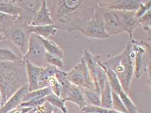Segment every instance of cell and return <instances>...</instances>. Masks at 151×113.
Wrapping results in <instances>:
<instances>
[{
  "mask_svg": "<svg viewBox=\"0 0 151 113\" xmlns=\"http://www.w3.org/2000/svg\"><path fill=\"white\" fill-rule=\"evenodd\" d=\"M48 6L53 24L58 30H80L92 17L98 1L54 0ZM48 5V4H47Z\"/></svg>",
  "mask_w": 151,
  "mask_h": 113,
  "instance_id": "cell-1",
  "label": "cell"
},
{
  "mask_svg": "<svg viewBox=\"0 0 151 113\" xmlns=\"http://www.w3.org/2000/svg\"><path fill=\"white\" fill-rule=\"evenodd\" d=\"M27 83L24 60L20 62H0L1 106L21 87Z\"/></svg>",
  "mask_w": 151,
  "mask_h": 113,
  "instance_id": "cell-2",
  "label": "cell"
},
{
  "mask_svg": "<svg viewBox=\"0 0 151 113\" xmlns=\"http://www.w3.org/2000/svg\"><path fill=\"white\" fill-rule=\"evenodd\" d=\"M134 54L130 39L123 51L119 54L107 58L104 64L113 71L119 79L124 92L129 94L134 78Z\"/></svg>",
  "mask_w": 151,
  "mask_h": 113,
  "instance_id": "cell-3",
  "label": "cell"
},
{
  "mask_svg": "<svg viewBox=\"0 0 151 113\" xmlns=\"http://www.w3.org/2000/svg\"><path fill=\"white\" fill-rule=\"evenodd\" d=\"M83 36L93 39L105 40L110 38L104 26L100 7L96 8L92 17L79 31Z\"/></svg>",
  "mask_w": 151,
  "mask_h": 113,
  "instance_id": "cell-4",
  "label": "cell"
},
{
  "mask_svg": "<svg viewBox=\"0 0 151 113\" xmlns=\"http://www.w3.org/2000/svg\"><path fill=\"white\" fill-rule=\"evenodd\" d=\"M67 76L72 84L82 89L95 91V85L82 56L81 57L79 63L73 69L67 72Z\"/></svg>",
  "mask_w": 151,
  "mask_h": 113,
  "instance_id": "cell-5",
  "label": "cell"
},
{
  "mask_svg": "<svg viewBox=\"0 0 151 113\" xmlns=\"http://www.w3.org/2000/svg\"><path fill=\"white\" fill-rule=\"evenodd\" d=\"M47 54L40 37L34 34H31L27 52L23 56V60L36 66L42 67L47 64Z\"/></svg>",
  "mask_w": 151,
  "mask_h": 113,
  "instance_id": "cell-6",
  "label": "cell"
},
{
  "mask_svg": "<svg viewBox=\"0 0 151 113\" xmlns=\"http://www.w3.org/2000/svg\"><path fill=\"white\" fill-rule=\"evenodd\" d=\"M131 42L132 49L134 54V77L136 79H139L143 74L145 72V69L149 62H145V56L147 53L151 52L150 43L139 41L134 38L130 39Z\"/></svg>",
  "mask_w": 151,
  "mask_h": 113,
  "instance_id": "cell-7",
  "label": "cell"
},
{
  "mask_svg": "<svg viewBox=\"0 0 151 113\" xmlns=\"http://www.w3.org/2000/svg\"><path fill=\"white\" fill-rule=\"evenodd\" d=\"M30 34L28 25L22 23L21 26L13 28L10 35L11 42L20 51L23 57L27 52Z\"/></svg>",
  "mask_w": 151,
  "mask_h": 113,
  "instance_id": "cell-8",
  "label": "cell"
},
{
  "mask_svg": "<svg viewBox=\"0 0 151 113\" xmlns=\"http://www.w3.org/2000/svg\"><path fill=\"white\" fill-rule=\"evenodd\" d=\"M141 2L142 0H102L98 1L97 6L112 10L135 11Z\"/></svg>",
  "mask_w": 151,
  "mask_h": 113,
  "instance_id": "cell-9",
  "label": "cell"
},
{
  "mask_svg": "<svg viewBox=\"0 0 151 113\" xmlns=\"http://www.w3.org/2000/svg\"><path fill=\"white\" fill-rule=\"evenodd\" d=\"M120 27L123 33H126L130 39L133 38V34L137 28L140 27L135 17V11H117Z\"/></svg>",
  "mask_w": 151,
  "mask_h": 113,
  "instance_id": "cell-10",
  "label": "cell"
},
{
  "mask_svg": "<svg viewBox=\"0 0 151 113\" xmlns=\"http://www.w3.org/2000/svg\"><path fill=\"white\" fill-rule=\"evenodd\" d=\"M0 61L20 62L23 61V57L11 41L0 40Z\"/></svg>",
  "mask_w": 151,
  "mask_h": 113,
  "instance_id": "cell-11",
  "label": "cell"
},
{
  "mask_svg": "<svg viewBox=\"0 0 151 113\" xmlns=\"http://www.w3.org/2000/svg\"><path fill=\"white\" fill-rule=\"evenodd\" d=\"M100 9L104 26L109 35L112 36L123 34L120 27L116 11L103 8H100Z\"/></svg>",
  "mask_w": 151,
  "mask_h": 113,
  "instance_id": "cell-12",
  "label": "cell"
},
{
  "mask_svg": "<svg viewBox=\"0 0 151 113\" xmlns=\"http://www.w3.org/2000/svg\"><path fill=\"white\" fill-rule=\"evenodd\" d=\"M29 92V91L28 83L23 85L1 106L0 108V113H9L20 106L23 102L24 97Z\"/></svg>",
  "mask_w": 151,
  "mask_h": 113,
  "instance_id": "cell-13",
  "label": "cell"
},
{
  "mask_svg": "<svg viewBox=\"0 0 151 113\" xmlns=\"http://www.w3.org/2000/svg\"><path fill=\"white\" fill-rule=\"evenodd\" d=\"M82 56L87 66L91 77L95 85V91L100 93V90L97 84V72L99 63L101 60V57L99 55L92 54L88 50L84 51Z\"/></svg>",
  "mask_w": 151,
  "mask_h": 113,
  "instance_id": "cell-14",
  "label": "cell"
},
{
  "mask_svg": "<svg viewBox=\"0 0 151 113\" xmlns=\"http://www.w3.org/2000/svg\"><path fill=\"white\" fill-rule=\"evenodd\" d=\"M53 24L50 10L47 5V1H42L39 10L34 15L28 26H41Z\"/></svg>",
  "mask_w": 151,
  "mask_h": 113,
  "instance_id": "cell-15",
  "label": "cell"
},
{
  "mask_svg": "<svg viewBox=\"0 0 151 113\" xmlns=\"http://www.w3.org/2000/svg\"><path fill=\"white\" fill-rule=\"evenodd\" d=\"M63 99L66 102L69 101L76 104L81 110H82L88 105L82 89L74 85L71 84Z\"/></svg>",
  "mask_w": 151,
  "mask_h": 113,
  "instance_id": "cell-16",
  "label": "cell"
},
{
  "mask_svg": "<svg viewBox=\"0 0 151 113\" xmlns=\"http://www.w3.org/2000/svg\"><path fill=\"white\" fill-rule=\"evenodd\" d=\"M25 62L26 70L27 77L28 85L29 92L39 89V81L42 67L30 64L27 61Z\"/></svg>",
  "mask_w": 151,
  "mask_h": 113,
  "instance_id": "cell-17",
  "label": "cell"
},
{
  "mask_svg": "<svg viewBox=\"0 0 151 113\" xmlns=\"http://www.w3.org/2000/svg\"><path fill=\"white\" fill-rule=\"evenodd\" d=\"M57 31V28L54 24L34 27L29 26L30 34H34L45 39H49L51 36L55 35Z\"/></svg>",
  "mask_w": 151,
  "mask_h": 113,
  "instance_id": "cell-18",
  "label": "cell"
},
{
  "mask_svg": "<svg viewBox=\"0 0 151 113\" xmlns=\"http://www.w3.org/2000/svg\"><path fill=\"white\" fill-rule=\"evenodd\" d=\"M0 12L18 16L21 18L24 11L21 7L17 5L15 2H10L7 1H0Z\"/></svg>",
  "mask_w": 151,
  "mask_h": 113,
  "instance_id": "cell-19",
  "label": "cell"
},
{
  "mask_svg": "<svg viewBox=\"0 0 151 113\" xmlns=\"http://www.w3.org/2000/svg\"><path fill=\"white\" fill-rule=\"evenodd\" d=\"M40 38L43 43L44 48L46 50V52L48 54L52 56H56L62 60L64 59L65 54L63 50L58 45H57L54 41L50 40L49 39H45L42 37Z\"/></svg>",
  "mask_w": 151,
  "mask_h": 113,
  "instance_id": "cell-20",
  "label": "cell"
},
{
  "mask_svg": "<svg viewBox=\"0 0 151 113\" xmlns=\"http://www.w3.org/2000/svg\"><path fill=\"white\" fill-rule=\"evenodd\" d=\"M58 69L49 64H45L42 67L41 74L39 81V89L48 87V82L51 77L55 76V72Z\"/></svg>",
  "mask_w": 151,
  "mask_h": 113,
  "instance_id": "cell-21",
  "label": "cell"
},
{
  "mask_svg": "<svg viewBox=\"0 0 151 113\" xmlns=\"http://www.w3.org/2000/svg\"><path fill=\"white\" fill-rule=\"evenodd\" d=\"M101 107L113 109L112 102V91L110 84L108 82L106 83L103 89L101 91Z\"/></svg>",
  "mask_w": 151,
  "mask_h": 113,
  "instance_id": "cell-22",
  "label": "cell"
},
{
  "mask_svg": "<svg viewBox=\"0 0 151 113\" xmlns=\"http://www.w3.org/2000/svg\"><path fill=\"white\" fill-rule=\"evenodd\" d=\"M20 19L18 16L0 12V32L6 31L14 26L15 23Z\"/></svg>",
  "mask_w": 151,
  "mask_h": 113,
  "instance_id": "cell-23",
  "label": "cell"
},
{
  "mask_svg": "<svg viewBox=\"0 0 151 113\" xmlns=\"http://www.w3.org/2000/svg\"><path fill=\"white\" fill-rule=\"evenodd\" d=\"M55 77L61 86V93L60 97L63 99L72 84L68 80L67 72L58 69L55 72Z\"/></svg>",
  "mask_w": 151,
  "mask_h": 113,
  "instance_id": "cell-24",
  "label": "cell"
},
{
  "mask_svg": "<svg viewBox=\"0 0 151 113\" xmlns=\"http://www.w3.org/2000/svg\"><path fill=\"white\" fill-rule=\"evenodd\" d=\"M52 92L49 87H47L43 88H40L34 91L29 92L24 97L23 102H27L31 100L39 99H44L48 95L51 94Z\"/></svg>",
  "mask_w": 151,
  "mask_h": 113,
  "instance_id": "cell-25",
  "label": "cell"
},
{
  "mask_svg": "<svg viewBox=\"0 0 151 113\" xmlns=\"http://www.w3.org/2000/svg\"><path fill=\"white\" fill-rule=\"evenodd\" d=\"M45 99L55 109L61 110L64 113H68V109L66 105V101L61 97L52 93L45 97Z\"/></svg>",
  "mask_w": 151,
  "mask_h": 113,
  "instance_id": "cell-26",
  "label": "cell"
},
{
  "mask_svg": "<svg viewBox=\"0 0 151 113\" xmlns=\"http://www.w3.org/2000/svg\"><path fill=\"white\" fill-rule=\"evenodd\" d=\"M87 103L89 105L101 107V93L86 89H82Z\"/></svg>",
  "mask_w": 151,
  "mask_h": 113,
  "instance_id": "cell-27",
  "label": "cell"
},
{
  "mask_svg": "<svg viewBox=\"0 0 151 113\" xmlns=\"http://www.w3.org/2000/svg\"><path fill=\"white\" fill-rule=\"evenodd\" d=\"M151 10H149L142 16L137 19V21L143 29L147 33V39L148 42H151Z\"/></svg>",
  "mask_w": 151,
  "mask_h": 113,
  "instance_id": "cell-28",
  "label": "cell"
},
{
  "mask_svg": "<svg viewBox=\"0 0 151 113\" xmlns=\"http://www.w3.org/2000/svg\"><path fill=\"white\" fill-rule=\"evenodd\" d=\"M112 102H113V110L121 113H128L121 99L116 93H115L113 91H112Z\"/></svg>",
  "mask_w": 151,
  "mask_h": 113,
  "instance_id": "cell-29",
  "label": "cell"
},
{
  "mask_svg": "<svg viewBox=\"0 0 151 113\" xmlns=\"http://www.w3.org/2000/svg\"><path fill=\"white\" fill-rule=\"evenodd\" d=\"M151 1H142L139 7L135 11V17L139 19L143 15L151 10Z\"/></svg>",
  "mask_w": 151,
  "mask_h": 113,
  "instance_id": "cell-30",
  "label": "cell"
},
{
  "mask_svg": "<svg viewBox=\"0 0 151 113\" xmlns=\"http://www.w3.org/2000/svg\"><path fill=\"white\" fill-rule=\"evenodd\" d=\"M46 62L47 64L53 66L59 70H61L64 67L63 60L56 56L49 55L48 53L46 56Z\"/></svg>",
  "mask_w": 151,
  "mask_h": 113,
  "instance_id": "cell-31",
  "label": "cell"
},
{
  "mask_svg": "<svg viewBox=\"0 0 151 113\" xmlns=\"http://www.w3.org/2000/svg\"><path fill=\"white\" fill-rule=\"evenodd\" d=\"M48 86L51 89L52 92L55 95L60 97L61 93V86L57 80L55 76H53L49 79L48 82Z\"/></svg>",
  "mask_w": 151,
  "mask_h": 113,
  "instance_id": "cell-32",
  "label": "cell"
},
{
  "mask_svg": "<svg viewBox=\"0 0 151 113\" xmlns=\"http://www.w3.org/2000/svg\"><path fill=\"white\" fill-rule=\"evenodd\" d=\"M45 102H46L45 98L44 99H34L31 100L27 102H22L20 105V106L23 107H29L33 109H36L38 107L42 105Z\"/></svg>",
  "mask_w": 151,
  "mask_h": 113,
  "instance_id": "cell-33",
  "label": "cell"
},
{
  "mask_svg": "<svg viewBox=\"0 0 151 113\" xmlns=\"http://www.w3.org/2000/svg\"><path fill=\"white\" fill-rule=\"evenodd\" d=\"M55 109V107L46 101L42 105L38 107L36 109L41 113H53Z\"/></svg>",
  "mask_w": 151,
  "mask_h": 113,
  "instance_id": "cell-34",
  "label": "cell"
},
{
  "mask_svg": "<svg viewBox=\"0 0 151 113\" xmlns=\"http://www.w3.org/2000/svg\"><path fill=\"white\" fill-rule=\"evenodd\" d=\"M34 109L32 107H23V106H18L17 108L10 111L7 113H27Z\"/></svg>",
  "mask_w": 151,
  "mask_h": 113,
  "instance_id": "cell-35",
  "label": "cell"
},
{
  "mask_svg": "<svg viewBox=\"0 0 151 113\" xmlns=\"http://www.w3.org/2000/svg\"><path fill=\"white\" fill-rule=\"evenodd\" d=\"M53 113H64L63 112H62L61 110H59V109H55V110H54Z\"/></svg>",
  "mask_w": 151,
  "mask_h": 113,
  "instance_id": "cell-36",
  "label": "cell"
},
{
  "mask_svg": "<svg viewBox=\"0 0 151 113\" xmlns=\"http://www.w3.org/2000/svg\"><path fill=\"white\" fill-rule=\"evenodd\" d=\"M27 113H36V109H34Z\"/></svg>",
  "mask_w": 151,
  "mask_h": 113,
  "instance_id": "cell-37",
  "label": "cell"
},
{
  "mask_svg": "<svg viewBox=\"0 0 151 113\" xmlns=\"http://www.w3.org/2000/svg\"><path fill=\"white\" fill-rule=\"evenodd\" d=\"M1 104H2V99H1V92H0V108L1 107Z\"/></svg>",
  "mask_w": 151,
  "mask_h": 113,
  "instance_id": "cell-38",
  "label": "cell"
},
{
  "mask_svg": "<svg viewBox=\"0 0 151 113\" xmlns=\"http://www.w3.org/2000/svg\"><path fill=\"white\" fill-rule=\"evenodd\" d=\"M36 113H41L40 112H38L37 110H36Z\"/></svg>",
  "mask_w": 151,
  "mask_h": 113,
  "instance_id": "cell-39",
  "label": "cell"
},
{
  "mask_svg": "<svg viewBox=\"0 0 151 113\" xmlns=\"http://www.w3.org/2000/svg\"><path fill=\"white\" fill-rule=\"evenodd\" d=\"M0 36H1V32H0Z\"/></svg>",
  "mask_w": 151,
  "mask_h": 113,
  "instance_id": "cell-40",
  "label": "cell"
}]
</instances>
